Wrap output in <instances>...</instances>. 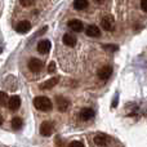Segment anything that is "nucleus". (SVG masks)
Listing matches in <instances>:
<instances>
[{"label": "nucleus", "mask_w": 147, "mask_h": 147, "mask_svg": "<svg viewBox=\"0 0 147 147\" xmlns=\"http://www.w3.org/2000/svg\"><path fill=\"white\" fill-rule=\"evenodd\" d=\"M88 7V0H74V8L76 10H83Z\"/></svg>", "instance_id": "dca6fc26"}, {"label": "nucleus", "mask_w": 147, "mask_h": 147, "mask_svg": "<svg viewBox=\"0 0 147 147\" xmlns=\"http://www.w3.org/2000/svg\"><path fill=\"white\" fill-rule=\"evenodd\" d=\"M53 133V124L51 121H44L40 125V134L44 137H49Z\"/></svg>", "instance_id": "423d86ee"}, {"label": "nucleus", "mask_w": 147, "mask_h": 147, "mask_svg": "<svg viewBox=\"0 0 147 147\" xmlns=\"http://www.w3.org/2000/svg\"><path fill=\"white\" fill-rule=\"evenodd\" d=\"M94 1H96V3H97V4H102V3H103V1H105V0H94Z\"/></svg>", "instance_id": "b1692460"}, {"label": "nucleus", "mask_w": 147, "mask_h": 147, "mask_svg": "<svg viewBox=\"0 0 147 147\" xmlns=\"http://www.w3.org/2000/svg\"><path fill=\"white\" fill-rule=\"evenodd\" d=\"M22 125H23V121H22L21 117H13V120H12V128L13 129L18 130V129L22 128Z\"/></svg>", "instance_id": "f3484780"}, {"label": "nucleus", "mask_w": 147, "mask_h": 147, "mask_svg": "<svg viewBox=\"0 0 147 147\" xmlns=\"http://www.w3.org/2000/svg\"><path fill=\"white\" fill-rule=\"evenodd\" d=\"M56 105H57V109H58L61 112H66L67 110H69L70 102H69V99H66L65 97L57 96V98H56Z\"/></svg>", "instance_id": "7ed1b4c3"}, {"label": "nucleus", "mask_w": 147, "mask_h": 147, "mask_svg": "<svg viewBox=\"0 0 147 147\" xmlns=\"http://www.w3.org/2000/svg\"><path fill=\"white\" fill-rule=\"evenodd\" d=\"M7 99H8L7 93L0 92V107H3V106H5V105H7Z\"/></svg>", "instance_id": "a211bd4d"}, {"label": "nucleus", "mask_w": 147, "mask_h": 147, "mask_svg": "<svg viewBox=\"0 0 147 147\" xmlns=\"http://www.w3.org/2000/svg\"><path fill=\"white\" fill-rule=\"evenodd\" d=\"M141 8H142L143 12L147 13V0H142V1H141Z\"/></svg>", "instance_id": "4be33fe9"}, {"label": "nucleus", "mask_w": 147, "mask_h": 147, "mask_svg": "<svg viewBox=\"0 0 147 147\" xmlns=\"http://www.w3.org/2000/svg\"><path fill=\"white\" fill-rule=\"evenodd\" d=\"M62 41H63V44L67 47H75L76 45V38L72 35H70V34H65Z\"/></svg>", "instance_id": "2eb2a0df"}, {"label": "nucleus", "mask_w": 147, "mask_h": 147, "mask_svg": "<svg viewBox=\"0 0 147 147\" xmlns=\"http://www.w3.org/2000/svg\"><path fill=\"white\" fill-rule=\"evenodd\" d=\"M94 143H96L97 146L99 147H105L107 146L110 143V137L107 134H103V133H99V134H97L96 137H94Z\"/></svg>", "instance_id": "20e7f679"}, {"label": "nucleus", "mask_w": 147, "mask_h": 147, "mask_svg": "<svg viewBox=\"0 0 147 147\" xmlns=\"http://www.w3.org/2000/svg\"><path fill=\"white\" fill-rule=\"evenodd\" d=\"M54 71H56V63H54V62H51V63H49V66H48V72L53 74Z\"/></svg>", "instance_id": "412c9836"}, {"label": "nucleus", "mask_w": 147, "mask_h": 147, "mask_svg": "<svg viewBox=\"0 0 147 147\" xmlns=\"http://www.w3.org/2000/svg\"><path fill=\"white\" fill-rule=\"evenodd\" d=\"M30 28H31V23L28 21H21L16 26V31L20 34H26L27 31H30Z\"/></svg>", "instance_id": "6e6552de"}, {"label": "nucleus", "mask_w": 147, "mask_h": 147, "mask_svg": "<svg viewBox=\"0 0 147 147\" xmlns=\"http://www.w3.org/2000/svg\"><path fill=\"white\" fill-rule=\"evenodd\" d=\"M34 106L38 110H40V111L47 112V111H51L52 110L53 103H52V101L48 97H36V98L34 99Z\"/></svg>", "instance_id": "f257e3e1"}, {"label": "nucleus", "mask_w": 147, "mask_h": 147, "mask_svg": "<svg viewBox=\"0 0 147 147\" xmlns=\"http://www.w3.org/2000/svg\"><path fill=\"white\" fill-rule=\"evenodd\" d=\"M58 84V78H52V79H48L47 81L40 84V89L43 90H48V89H52L53 86H56Z\"/></svg>", "instance_id": "9d476101"}, {"label": "nucleus", "mask_w": 147, "mask_h": 147, "mask_svg": "<svg viewBox=\"0 0 147 147\" xmlns=\"http://www.w3.org/2000/svg\"><path fill=\"white\" fill-rule=\"evenodd\" d=\"M67 147H84V143L80 142V141H72L71 143H69Z\"/></svg>", "instance_id": "aec40b11"}, {"label": "nucleus", "mask_w": 147, "mask_h": 147, "mask_svg": "<svg viewBox=\"0 0 147 147\" xmlns=\"http://www.w3.org/2000/svg\"><path fill=\"white\" fill-rule=\"evenodd\" d=\"M21 106V99L18 96H13L10 99H8V107L10 111H16Z\"/></svg>", "instance_id": "f8f14e48"}, {"label": "nucleus", "mask_w": 147, "mask_h": 147, "mask_svg": "<svg viewBox=\"0 0 147 147\" xmlns=\"http://www.w3.org/2000/svg\"><path fill=\"white\" fill-rule=\"evenodd\" d=\"M1 52H3V49H1V47H0V54H1Z\"/></svg>", "instance_id": "a878e982"}, {"label": "nucleus", "mask_w": 147, "mask_h": 147, "mask_svg": "<svg viewBox=\"0 0 147 147\" xmlns=\"http://www.w3.org/2000/svg\"><path fill=\"white\" fill-rule=\"evenodd\" d=\"M36 0H20V3L23 5V7H31V5L35 4Z\"/></svg>", "instance_id": "6ab92c4d"}, {"label": "nucleus", "mask_w": 147, "mask_h": 147, "mask_svg": "<svg viewBox=\"0 0 147 147\" xmlns=\"http://www.w3.org/2000/svg\"><path fill=\"white\" fill-rule=\"evenodd\" d=\"M111 74H112V67H110V66H103L102 69H99V71H98V78L102 79V80H107V79H110Z\"/></svg>", "instance_id": "1a4fd4ad"}, {"label": "nucleus", "mask_w": 147, "mask_h": 147, "mask_svg": "<svg viewBox=\"0 0 147 147\" xmlns=\"http://www.w3.org/2000/svg\"><path fill=\"white\" fill-rule=\"evenodd\" d=\"M69 27L71 28L72 31H75V32H81L84 28V25H83V22L79 20H71L69 22Z\"/></svg>", "instance_id": "ddd939ff"}, {"label": "nucleus", "mask_w": 147, "mask_h": 147, "mask_svg": "<svg viewBox=\"0 0 147 147\" xmlns=\"http://www.w3.org/2000/svg\"><path fill=\"white\" fill-rule=\"evenodd\" d=\"M51 47H52L51 41L47 40V39H44V40L39 41V44H38V52H39V53H41V54H47L49 51H51Z\"/></svg>", "instance_id": "0eeeda50"}, {"label": "nucleus", "mask_w": 147, "mask_h": 147, "mask_svg": "<svg viewBox=\"0 0 147 147\" xmlns=\"http://www.w3.org/2000/svg\"><path fill=\"white\" fill-rule=\"evenodd\" d=\"M86 35L90 36V38H98L99 35H101V30H99V27H97L96 25H90L86 27Z\"/></svg>", "instance_id": "4468645a"}, {"label": "nucleus", "mask_w": 147, "mask_h": 147, "mask_svg": "<svg viewBox=\"0 0 147 147\" xmlns=\"http://www.w3.org/2000/svg\"><path fill=\"white\" fill-rule=\"evenodd\" d=\"M94 115H96L94 110H92V109H83L80 111V119L84 120V121H88V120L93 119Z\"/></svg>", "instance_id": "9b49d317"}, {"label": "nucleus", "mask_w": 147, "mask_h": 147, "mask_svg": "<svg viewBox=\"0 0 147 147\" xmlns=\"http://www.w3.org/2000/svg\"><path fill=\"white\" fill-rule=\"evenodd\" d=\"M105 48L109 49V51H117V47L116 45H105Z\"/></svg>", "instance_id": "5701e85b"}, {"label": "nucleus", "mask_w": 147, "mask_h": 147, "mask_svg": "<svg viewBox=\"0 0 147 147\" xmlns=\"http://www.w3.org/2000/svg\"><path fill=\"white\" fill-rule=\"evenodd\" d=\"M28 69H30L31 72H39L43 69V62L38 58H31L28 61Z\"/></svg>", "instance_id": "39448f33"}, {"label": "nucleus", "mask_w": 147, "mask_h": 147, "mask_svg": "<svg viewBox=\"0 0 147 147\" xmlns=\"http://www.w3.org/2000/svg\"><path fill=\"white\" fill-rule=\"evenodd\" d=\"M101 26L105 28L106 31H112L115 27V21L112 16H105L101 21Z\"/></svg>", "instance_id": "f03ea898"}, {"label": "nucleus", "mask_w": 147, "mask_h": 147, "mask_svg": "<svg viewBox=\"0 0 147 147\" xmlns=\"http://www.w3.org/2000/svg\"><path fill=\"white\" fill-rule=\"evenodd\" d=\"M3 120H4V119H3V116H1V115H0V125L3 124Z\"/></svg>", "instance_id": "393cba45"}]
</instances>
